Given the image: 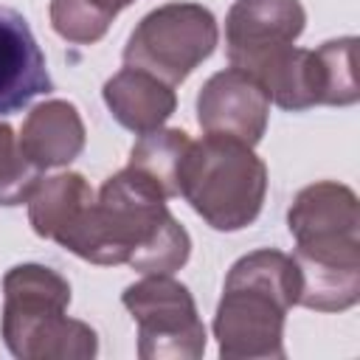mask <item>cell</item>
<instances>
[{"mask_svg":"<svg viewBox=\"0 0 360 360\" xmlns=\"http://www.w3.org/2000/svg\"><path fill=\"white\" fill-rule=\"evenodd\" d=\"M87 132L84 121L76 110V104L65 98H48L37 104L17 135V143L28 163H34L39 172L45 169H62L73 163L84 149Z\"/></svg>","mask_w":360,"mask_h":360,"instance_id":"cell-12","label":"cell"},{"mask_svg":"<svg viewBox=\"0 0 360 360\" xmlns=\"http://www.w3.org/2000/svg\"><path fill=\"white\" fill-rule=\"evenodd\" d=\"M270 96L239 68L214 73L197 93V124L202 132H219L256 146L267 129Z\"/></svg>","mask_w":360,"mask_h":360,"instance_id":"cell-10","label":"cell"},{"mask_svg":"<svg viewBox=\"0 0 360 360\" xmlns=\"http://www.w3.org/2000/svg\"><path fill=\"white\" fill-rule=\"evenodd\" d=\"M121 304L138 326L141 360H197L205 352V326L194 295L172 273H146L124 287Z\"/></svg>","mask_w":360,"mask_h":360,"instance_id":"cell-7","label":"cell"},{"mask_svg":"<svg viewBox=\"0 0 360 360\" xmlns=\"http://www.w3.org/2000/svg\"><path fill=\"white\" fill-rule=\"evenodd\" d=\"M287 228L295 239L292 262L301 276L298 304L315 312H343L360 301V202L338 180L304 186Z\"/></svg>","mask_w":360,"mask_h":360,"instance_id":"cell-2","label":"cell"},{"mask_svg":"<svg viewBox=\"0 0 360 360\" xmlns=\"http://www.w3.org/2000/svg\"><path fill=\"white\" fill-rule=\"evenodd\" d=\"M70 284L62 273L25 262L3 276V343L17 360H93L98 335L68 318Z\"/></svg>","mask_w":360,"mask_h":360,"instance_id":"cell-4","label":"cell"},{"mask_svg":"<svg viewBox=\"0 0 360 360\" xmlns=\"http://www.w3.org/2000/svg\"><path fill=\"white\" fill-rule=\"evenodd\" d=\"M304 25L307 11L301 0H236L225 17V53L231 68L264 84L295 48Z\"/></svg>","mask_w":360,"mask_h":360,"instance_id":"cell-9","label":"cell"},{"mask_svg":"<svg viewBox=\"0 0 360 360\" xmlns=\"http://www.w3.org/2000/svg\"><path fill=\"white\" fill-rule=\"evenodd\" d=\"M73 256L138 273H174L191 256V236L166 205V194L132 166L107 177L82 219L56 242Z\"/></svg>","mask_w":360,"mask_h":360,"instance_id":"cell-1","label":"cell"},{"mask_svg":"<svg viewBox=\"0 0 360 360\" xmlns=\"http://www.w3.org/2000/svg\"><path fill=\"white\" fill-rule=\"evenodd\" d=\"M262 87L287 112H304L318 104H357V37L326 39L315 51L292 48Z\"/></svg>","mask_w":360,"mask_h":360,"instance_id":"cell-8","label":"cell"},{"mask_svg":"<svg viewBox=\"0 0 360 360\" xmlns=\"http://www.w3.org/2000/svg\"><path fill=\"white\" fill-rule=\"evenodd\" d=\"M301 276L290 253L259 248L236 259L214 312V338L225 360H281L284 321L298 304Z\"/></svg>","mask_w":360,"mask_h":360,"instance_id":"cell-3","label":"cell"},{"mask_svg":"<svg viewBox=\"0 0 360 360\" xmlns=\"http://www.w3.org/2000/svg\"><path fill=\"white\" fill-rule=\"evenodd\" d=\"M132 3L135 0H51V28L73 45H93Z\"/></svg>","mask_w":360,"mask_h":360,"instance_id":"cell-16","label":"cell"},{"mask_svg":"<svg viewBox=\"0 0 360 360\" xmlns=\"http://www.w3.org/2000/svg\"><path fill=\"white\" fill-rule=\"evenodd\" d=\"M39 180L42 172L34 163H28V158L17 143L14 129L0 121V205L11 208L28 202Z\"/></svg>","mask_w":360,"mask_h":360,"instance_id":"cell-17","label":"cell"},{"mask_svg":"<svg viewBox=\"0 0 360 360\" xmlns=\"http://www.w3.org/2000/svg\"><path fill=\"white\" fill-rule=\"evenodd\" d=\"M219 42L217 17L200 3H166L152 8L124 45V65L141 68L166 84H180Z\"/></svg>","mask_w":360,"mask_h":360,"instance_id":"cell-6","label":"cell"},{"mask_svg":"<svg viewBox=\"0 0 360 360\" xmlns=\"http://www.w3.org/2000/svg\"><path fill=\"white\" fill-rule=\"evenodd\" d=\"M96 200L90 183L79 172H59L37 183L28 197V222L37 236L59 242Z\"/></svg>","mask_w":360,"mask_h":360,"instance_id":"cell-14","label":"cell"},{"mask_svg":"<svg viewBox=\"0 0 360 360\" xmlns=\"http://www.w3.org/2000/svg\"><path fill=\"white\" fill-rule=\"evenodd\" d=\"M180 197L214 231H242L256 222L267 194V166L239 138L205 132L188 143L177 174Z\"/></svg>","mask_w":360,"mask_h":360,"instance_id":"cell-5","label":"cell"},{"mask_svg":"<svg viewBox=\"0 0 360 360\" xmlns=\"http://www.w3.org/2000/svg\"><path fill=\"white\" fill-rule=\"evenodd\" d=\"M53 90L45 53L25 17L0 6V115L20 112L37 96Z\"/></svg>","mask_w":360,"mask_h":360,"instance_id":"cell-11","label":"cell"},{"mask_svg":"<svg viewBox=\"0 0 360 360\" xmlns=\"http://www.w3.org/2000/svg\"><path fill=\"white\" fill-rule=\"evenodd\" d=\"M101 96L112 118L135 135L163 127L177 107V96L172 84L129 65H124L118 73H112L104 82Z\"/></svg>","mask_w":360,"mask_h":360,"instance_id":"cell-13","label":"cell"},{"mask_svg":"<svg viewBox=\"0 0 360 360\" xmlns=\"http://www.w3.org/2000/svg\"><path fill=\"white\" fill-rule=\"evenodd\" d=\"M188 132L186 129H149L143 135H138V141L129 149V163L135 172L146 174L163 194L166 200L180 197V186H177V174H180V163L188 152Z\"/></svg>","mask_w":360,"mask_h":360,"instance_id":"cell-15","label":"cell"}]
</instances>
